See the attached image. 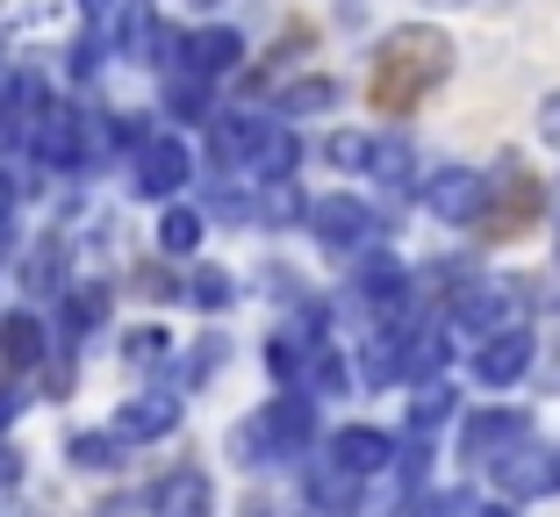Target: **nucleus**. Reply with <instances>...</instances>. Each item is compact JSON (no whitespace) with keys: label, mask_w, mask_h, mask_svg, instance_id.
<instances>
[{"label":"nucleus","mask_w":560,"mask_h":517,"mask_svg":"<svg viewBox=\"0 0 560 517\" xmlns=\"http://www.w3.org/2000/svg\"><path fill=\"white\" fill-rule=\"evenodd\" d=\"M445 72H453V36L431 30V22H402L374 58V108L381 116H410Z\"/></svg>","instance_id":"nucleus-1"},{"label":"nucleus","mask_w":560,"mask_h":517,"mask_svg":"<svg viewBox=\"0 0 560 517\" xmlns=\"http://www.w3.org/2000/svg\"><path fill=\"white\" fill-rule=\"evenodd\" d=\"M310 402H316L310 388H288V396H273L266 410H252L231 432V468L259 474V468H280V460H302V453L316 446V410Z\"/></svg>","instance_id":"nucleus-2"},{"label":"nucleus","mask_w":560,"mask_h":517,"mask_svg":"<svg viewBox=\"0 0 560 517\" xmlns=\"http://www.w3.org/2000/svg\"><path fill=\"white\" fill-rule=\"evenodd\" d=\"M316 231V245L330 251V259H366V251L381 245V231H388V216H381L374 201H360V195H324V201H310V216H302Z\"/></svg>","instance_id":"nucleus-3"},{"label":"nucleus","mask_w":560,"mask_h":517,"mask_svg":"<svg viewBox=\"0 0 560 517\" xmlns=\"http://www.w3.org/2000/svg\"><path fill=\"white\" fill-rule=\"evenodd\" d=\"M187 180H195V151H187V137H173V130H159V122H151L144 144L130 151V187L144 201H180Z\"/></svg>","instance_id":"nucleus-4"},{"label":"nucleus","mask_w":560,"mask_h":517,"mask_svg":"<svg viewBox=\"0 0 560 517\" xmlns=\"http://www.w3.org/2000/svg\"><path fill=\"white\" fill-rule=\"evenodd\" d=\"M445 324L460 338H495V331H511V324H525V281H475L453 295V309H445Z\"/></svg>","instance_id":"nucleus-5"},{"label":"nucleus","mask_w":560,"mask_h":517,"mask_svg":"<svg viewBox=\"0 0 560 517\" xmlns=\"http://www.w3.org/2000/svg\"><path fill=\"white\" fill-rule=\"evenodd\" d=\"M525 438H539L532 410H511V402H495V410H467V418H460V460H467V468H495V460L517 453Z\"/></svg>","instance_id":"nucleus-6"},{"label":"nucleus","mask_w":560,"mask_h":517,"mask_svg":"<svg viewBox=\"0 0 560 517\" xmlns=\"http://www.w3.org/2000/svg\"><path fill=\"white\" fill-rule=\"evenodd\" d=\"M245 66V36L237 30H187V36H165V72H195V80H231Z\"/></svg>","instance_id":"nucleus-7"},{"label":"nucleus","mask_w":560,"mask_h":517,"mask_svg":"<svg viewBox=\"0 0 560 517\" xmlns=\"http://www.w3.org/2000/svg\"><path fill=\"white\" fill-rule=\"evenodd\" d=\"M539 201H546L539 180H532V173L511 158V166L489 180V201H481V231H489V237H525L532 223H539Z\"/></svg>","instance_id":"nucleus-8"},{"label":"nucleus","mask_w":560,"mask_h":517,"mask_svg":"<svg viewBox=\"0 0 560 517\" xmlns=\"http://www.w3.org/2000/svg\"><path fill=\"white\" fill-rule=\"evenodd\" d=\"M495 496L503 503H539V496H560V446H539V438H525L517 453H503L495 460Z\"/></svg>","instance_id":"nucleus-9"},{"label":"nucleus","mask_w":560,"mask_h":517,"mask_svg":"<svg viewBox=\"0 0 560 517\" xmlns=\"http://www.w3.org/2000/svg\"><path fill=\"white\" fill-rule=\"evenodd\" d=\"M532 360H539L532 324H511V331H495V338H481V345H475V381L495 388V396H511V388L532 374Z\"/></svg>","instance_id":"nucleus-10"},{"label":"nucleus","mask_w":560,"mask_h":517,"mask_svg":"<svg viewBox=\"0 0 560 517\" xmlns=\"http://www.w3.org/2000/svg\"><path fill=\"white\" fill-rule=\"evenodd\" d=\"M324 460L338 474H352V482H374V474L396 468V438L381 432V424H338V432L324 438Z\"/></svg>","instance_id":"nucleus-11"},{"label":"nucleus","mask_w":560,"mask_h":517,"mask_svg":"<svg viewBox=\"0 0 560 517\" xmlns=\"http://www.w3.org/2000/svg\"><path fill=\"white\" fill-rule=\"evenodd\" d=\"M352 267H360V273H352V302L374 309L381 324H396V309L410 302V267H402L388 245H374L366 259H352Z\"/></svg>","instance_id":"nucleus-12"},{"label":"nucleus","mask_w":560,"mask_h":517,"mask_svg":"<svg viewBox=\"0 0 560 517\" xmlns=\"http://www.w3.org/2000/svg\"><path fill=\"white\" fill-rule=\"evenodd\" d=\"M180 388H144V396L116 402V418H108V432L122 438V446H159L165 432H180Z\"/></svg>","instance_id":"nucleus-13"},{"label":"nucleus","mask_w":560,"mask_h":517,"mask_svg":"<svg viewBox=\"0 0 560 517\" xmlns=\"http://www.w3.org/2000/svg\"><path fill=\"white\" fill-rule=\"evenodd\" d=\"M481 201H489V173H475V166H439L424 180V209L439 223H453V231L481 223Z\"/></svg>","instance_id":"nucleus-14"},{"label":"nucleus","mask_w":560,"mask_h":517,"mask_svg":"<svg viewBox=\"0 0 560 517\" xmlns=\"http://www.w3.org/2000/svg\"><path fill=\"white\" fill-rule=\"evenodd\" d=\"M266 137V116H252V108H231V116H209V158L223 173H245L252 151H259Z\"/></svg>","instance_id":"nucleus-15"},{"label":"nucleus","mask_w":560,"mask_h":517,"mask_svg":"<svg viewBox=\"0 0 560 517\" xmlns=\"http://www.w3.org/2000/svg\"><path fill=\"white\" fill-rule=\"evenodd\" d=\"M44 352H50V324L36 317V309H8V317H0V367L8 374L44 367Z\"/></svg>","instance_id":"nucleus-16"},{"label":"nucleus","mask_w":560,"mask_h":517,"mask_svg":"<svg viewBox=\"0 0 560 517\" xmlns=\"http://www.w3.org/2000/svg\"><path fill=\"white\" fill-rule=\"evenodd\" d=\"M151 517H215V482L201 468H180L151 489Z\"/></svg>","instance_id":"nucleus-17"},{"label":"nucleus","mask_w":560,"mask_h":517,"mask_svg":"<svg viewBox=\"0 0 560 517\" xmlns=\"http://www.w3.org/2000/svg\"><path fill=\"white\" fill-rule=\"evenodd\" d=\"M402 324H388V331H374L360 345V381L366 388H396V381H410V367H402Z\"/></svg>","instance_id":"nucleus-18"},{"label":"nucleus","mask_w":560,"mask_h":517,"mask_svg":"<svg viewBox=\"0 0 560 517\" xmlns=\"http://www.w3.org/2000/svg\"><path fill=\"white\" fill-rule=\"evenodd\" d=\"M453 418H460V388L445 381V374L417 381V402H410V438H431V432H445Z\"/></svg>","instance_id":"nucleus-19"},{"label":"nucleus","mask_w":560,"mask_h":517,"mask_svg":"<svg viewBox=\"0 0 560 517\" xmlns=\"http://www.w3.org/2000/svg\"><path fill=\"white\" fill-rule=\"evenodd\" d=\"M22 287L36 302H58L66 295V237H36L30 259H22Z\"/></svg>","instance_id":"nucleus-20"},{"label":"nucleus","mask_w":560,"mask_h":517,"mask_svg":"<svg viewBox=\"0 0 560 517\" xmlns=\"http://www.w3.org/2000/svg\"><path fill=\"white\" fill-rule=\"evenodd\" d=\"M338 94H346V86L330 80V72H310V80H288L280 86V122H302V116H330V108H338Z\"/></svg>","instance_id":"nucleus-21"},{"label":"nucleus","mask_w":560,"mask_h":517,"mask_svg":"<svg viewBox=\"0 0 560 517\" xmlns=\"http://www.w3.org/2000/svg\"><path fill=\"white\" fill-rule=\"evenodd\" d=\"M201 237H209V216H201V209H180V201L159 209V259H195Z\"/></svg>","instance_id":"nucleus-22"},{"label":"nucleus","mask_w":560,"mask_h":517,"mask_svg":"<svg viewBox=\"0 0 560 517\" xmlns=\"http://www.w3.org/2000/svg\"><path fill=\"white\" fill-rule=\"evenodd\" d=\"M173 352H180V338L165 331V324H137V331L122 338V367H130V374H165V367H173Z\"/></svg>","instance_id":"nucleus-23"},{"label":"nucleus","mask_w":560,"mask_h":517,"mask_svg":"<svg viewBox=\"0 0 560 517\" xmlns=\"http://www.w3.org/2000/svg\"><path fill=\"white\" fill-rule=\"evenodd\" d=\"M310 503L324 517H352V510H360V482H352V474H338L330 460H316V468H310Z\"/></svg>","instance_id":"nucleus-24"},{"label":"nucleus","mask_w":560,"mask_h":517,"mask_svg":"<svg viewBox=\"0 0 560 517\" xmlns=\"http://www.w3.org/2000/svg\"><path fill=\"white\" fill-rule=\"evenodd\" d=\"M122 453H130V446H122L116 432H72L66 438V460H72V468H86V474H116Z\"/></svg>","instance_id":"nucleus-25"},{"label":"nucleus","mask_w":560,"mask_h":517,"mask_svg":"<svg viewBox=\"0 0 560 517\" xmlns=\"http://www.w3.org/2000/svg\"><path fill=\"white\" fill-rule=\"evenodd\" d=\"M165 116L173 122H209V80H195V72H165Z\"/></svg>","instance_id":"nucleus-26"},{"label":"nucleus","mask_w":560,"mask_h":517,"mask_svg":"<svg viewBox=\"0 0 560 517\" xmlns=\"http://www.w3.org/2000/svg\"><path fill=\"white\" fill-rule=\"evenodd\" d=\"M374 137H360V130H338V137H330V144H324V158H330V166H338V173H374Z\"/></svg>","instance_id":"nucleus-27"},{"label":"nucleus","mask_w":560,"mask_h":517,"mask_svg":"<svg viewBox=\"0 0 560 517\" xmlns=\"http://www.w3.org/2000/svg\"><path fill=\"white\" fill-rule=\"evenodd\" d=\"M187 302H195V309H231L237 302V281L223 267H195V281H187Z\"/></svg>","instance_id":"nucleus-28"},{"label":"nucleus","mask_w":560,"mask_h":517,"mask_svg":"<svg viewBox=\"0 0 560 517\" xmlns=\"http://www.w3.org/2000/svg\"><path fill=\"white\" fill-rule=\"evenodd\" d=\"M223 360H231V338H215V331L195 338V352H187V367H180V388H201L215 367H223Z\"/></svg>","instance_id":"nucleus-29"},{"label":"nucleus","mask_w":560,"mask_h":517,"mask_svg":"<svg viewBox=\"0 0 560 517\" xmlns=\"http://www.w3.org/2000/svg\"><path fill=\"white\" fill-rule=\"evenodd\" d=\"M130 287H137V295H151V302H173V295H180V287H173V273H159V267H137Z\"/></svg>","instance_id":"nucleus-30"},{"label":"nucleus","mask_w":560,"mask_h":517,"mask_svg":"<svg viewBox=\"0 0 560 517\" xmlns=\"http://www.w3.org/2000/svg\"><path fill=\"white\" fill-rule=\"evenodd\" d=\"M539 137L560 151V94H546V101H539Z\"/></svg>","instance_id":"nucleus-31"},{"label":"nucleus","mask_w":560,"mask_h":517,"mask_svg":"<svg viewBox=\"0 0 560 517\" xmlns=\"http://www.w3.org/2000/svg\"><path fill=\"white\" fill-rule=\"evenodd\" d=\"M15 418H22V396H15V388H0V432H8Z\"/></svg>","instance_id":"nucleus-32"},{"label":"nucleus","mask_w":560,"mask_h":517,"mask_svg":"<svg viewBox=\"0 0 560 517\" xmlns=\"http://www.w3.org/2000/svg\"><path fill=\"white\" fill-rule=\"evenodd\" d=\"M338 22H346V30H360V22H366V0H338Z\"/></svg>","instance_id":"nucleus-33"},{"label":"nucleus","mask_w":560,"mask_h":517,"mask_svg":"<svg viewBox=\"0 0 560 517\" xmlns=\"http://www.w3.org/2000/svg\"><path fill=\"white\" fill-rule=\"evenodd\" d=\"M187 8H201V15H209V8H215V0H187Z\"/></svg>","instance_id":"nucleus-34"}]
</instances>
